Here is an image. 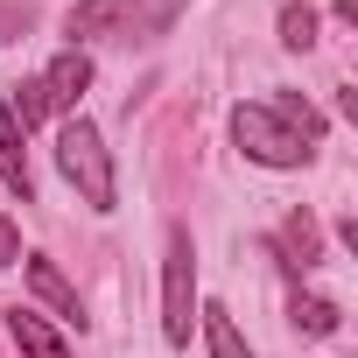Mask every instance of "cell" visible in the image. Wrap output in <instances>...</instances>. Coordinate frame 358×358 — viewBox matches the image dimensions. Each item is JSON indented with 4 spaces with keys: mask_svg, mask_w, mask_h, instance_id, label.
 <instances>
[{
    "mask_svg": "<svg viewBox=\"0 0 358 358\" xmlns=\"http://www.w3.org/2000/svg\"><path fill=\"white\" fill-rule=\"evenodd\" d=\"M274 260H281L288 274H309V267L323 260V225H316L309 211H288L281 232H274Z\"/></svg>",
    "mask_w": 358,
    "mask_h": 358,
    "instance_id": "5",
    "label": "cell"
},
{
    "mask_svg": "<svg viewBox=\"0 0 358 358\" xmlns=\"http://www.w3.org/2000/svg\"><path fill=\"white\" fill-rule=\"evenodd\" d=\"M0 183H8L15 197H29L36 183H29V148H22V120L0 106Z\"/></svg>",
    "mask_w": 358,
    "mask_h": 358,
    "instance_id": "9",
    "label": "cell"
},
{
    "mask_svg": "<svg viewBox=\"0 0 358 358\" xmlns=\"http://www.w3.org/2000/svg\"><path fill=\"white\" fill-rule=\"evenodd\" d=\"M281 43L288 50H316V8L309 0H288L281 8Z\"/></svg>",
    "mask_w": 358,
    "mask_h": 358,
    "instance_id": "12",
    "label": "cell"
},
{
    "mask_svg": "<svg viewBox=\"0 0 358 358\" xmlns=\"http://www.w3.org/2000/svg\"><path fill=\"white\" fill-rule=\"evenodd\" d=\"M85 85H92V57H85V50H64V57L36 78V92H43V106H50V113H71Z\"/></svg>",
    "mask_w": 358,
    "mask_h": 358,
    "instance_id": "6",
    "label": "cell"
},
{
    "mask_svg": "<svg viewBox=\"0 0 358 358\" xmlns=\"http://www.w3.org/2000/svg\"><path fill=\"white\" fill-rule=\"evenodd\" d=\"M29 288L57 309V323H78V330H85V302H78V288L57 274V260H29Z\"/></svg>",
    "mask_w": 358,
    "mask_h": 358,
    "instance_id": "7",
    "label": "cell"
},
{
    "mask_svg": "<svg viewBox=\"0 0 358 358\" xmlns=\"http://www.w3.org/2000/svg\"><path fill=\"white\" fill-rule=\"evenodd\" d=\"M57 169H64V183H71V190H78L92 211H113V204H120L113 155H106V141H99V127H92L85 113L57 127Z\"/></svg>",
    "mask_w": 358,
    "mask_h": 358,
    "instance_id": "2",
    "label": "cell"
},
{
    "mask_svg": "<svg viewBox=\"0 0 358 358\" xmlns=\"http://www.w3.org/2000/svg\"><path fill=\"white\" fill-rule=\"evenodd\" d=\"M232 141H239V155H253L260 169H302V162L316 155L323 127L281 120V113L260 99V106H239V113H232Z\"/></svg>",
    "mask_w": 358,
    "mask_h": 358,
    "instance_id": "1",
    "label": "cell"
},
{
    "mask_svg": "<svg viewBox=\"0 0 358 358\" xmlns=\"http://www.w3.org/2000/svg\"><path fill=\"white\" fill-rule=\"evenodd\" d=\"M197 323H204V344H211V358H253V351H246V337H239V323H232V309L204 302V309H197Z\"/></svg>",
    "mask_w": 358,
    "mask_h": 358,
    "instance_id": "10",
    "label": "cell"
},
{
    "mask_svg": "<svg viewBox=\"0 0 358 358\" xmlns=\"http://www.w3.org/2000/svg\"><path fill=\"white\" fill-rule=\"evenodd\" d=\"M169 15H176V0H78L71 8V50H85V43H127V36H155V29H169Z\"/></svg>",
    "mask_w": 358,
    "mask_h": 358,
    "instance_id": "3",
    "label": "cell"
},
{
    "mask_svg": "<svg viewBox=\"0 0 358 358\" xmlns=\"http://www.w3.org/2000/svg\"><path fill=\"white\" fill-rule=\"evenodd\" d=\"M197 323V246L183 225H169V253H162V337L169 344H190Z\"/></svg>",
    "mask_w": 358,
    "mask_h": 358,
    "instance_id": "4",
    "label": "cell"
},
{
    "mask_svg": "<svg viewBox=\"0 0 358 358\" xmlns=\"http://www.w3.org/2000/svg\"><path fill=\"white\" fill-rule=\"evenodd\" d=\"M288 316H295V330H309V337H337V323H344L337 302H323V295H295Z\"/></svg>",
    "mask_w": 358,
    "mask_h": 358,
    "instance_id": "11",
    "label": "cell"
},
{
    "mask_svg": "<svg viewBox=\"0 0 358 358\" xmlns=\"http://www.w3.org/2000/svg\"><path fill=\"white\" fill-rule=\"evenodd\" d=\"M29 29H36V15L22 8V0H0V50H8V43H22Z\"/></svg>",
    "mask_w": 358,
    "mask_h": 358,
    "instance_id": "13",
    "label": "cell"
},
{
    "mask_svg": "<svg viewBox=\"0 0 358 358\" xmlns=\"http://www.w3.org/2000/svg\"><path fill=\"white\" fill-rule=\"evenodd\" d=\"M8 337L22 344V358H71V344L50 330V316H36V309H8Z\"/></svg>",
    "mask_w": 358,
    "mask_h": 358,
    "instance_id": "8",
    "label": "cell"
},
{
    "mask_svg": "<svg viewBox=\"0 0 358 358\" xmlns=\"http://www.w3.org/2000/svg\"><path fill=\"white\" fill-rule=\"evenodd\" d=\"M15 253H22V232H15V225H8V218H0V267H8V260H15Z\"/></svg>",
    "mask_w": 358,
    "mask_h": 358,
    "instance_id": "14",
    "label": "cell"
}]
</instances>
